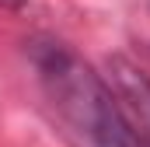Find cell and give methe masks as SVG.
Returning <instances> with one entry per match:
<instances>
[{"label": "cell", "instance_id": "2", "mask_svg": "<svg viewBox=\"0 0 150 147\" xmlns=\"http://www.w3.org/2000/svg\"><path fill=\"white\" fill-rule=\"evenodd\" d=\"M112 81L122 95V102L133 109V116L140 119L143 133L150 140V77L140 74L136 67H129L126 60H112Z\"/></svg>", "mask_w": 150, "mask_h": 147}, {"label": "cell", "instance_id": "1", "mask_svg": "<svg viewBox=\"0 0 150 147\" xmlns=\"http://www.w3.org/2000/svg\"><path fill=\"white\" fill-rule=\"evenodd\" d=\"M32 63L52 109L70 126L80 147H143L112 88L74 49L63 42H35Z\"/></svg>", "mask_w": 150, "mask_h": 147}, {"label": "cell", "instance_id": "3", "mask_svg": "<svg viewBox=\"0 0 150 147\" xmlns=\"http://www.w3.org/2000/svg\"><path fill=\"white\" fill-rule=\"evenodd\" d=\"M0 4H4V7H21L25 0H0Z\"/></svg>", "mask_w": 150, "mask_h": 147}]
</instances>
